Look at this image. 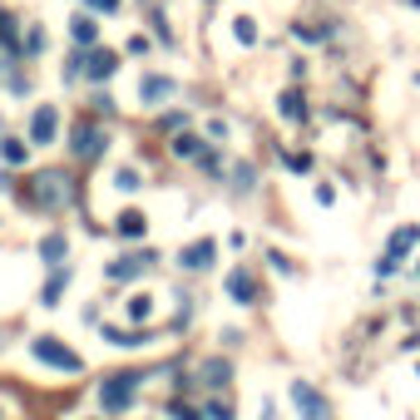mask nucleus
Here are the masks:
<instances>
[{
	"instance_id": "f257e3e1",
	"label": "nucleus",
	"mask_w": 420,
	"mask_h": 420,
	"mask_svg": "<svg viewBox=\"0 0 420 420\" xmlns=\"http://www.w3.org/2000/svg\"><path fill=\"white\" fill-rule=\"evenodd\" d=\"M139 381H143V376H134V371H124V376H109V381L99 386V405H104V410H124V405L134 400Z\"/></svg>"
},
{
	"instance_id": "f03ea898",
	"label": "nucleus",
	"mask_w": 420,
	"mask_h": 420,
	"mask_svg": "<svg viewBox=\"0 0 420 420\" xmlns=\"http://www.w3.org/2000/svg\"><path fill=\"white\" fill-rule=\"evenodd\" d=\"M30 351H35L45 366H60V371H84V361H79L70 346H60L55 336H35V341H30Z\"/></svg>"
},
{
	"instance_id": "7ed1b4c3",
	"label": "nucleus",
	"mask_w": 420,
	"mask_h": 420,
	"mask_svg": "<svg viewBox=\"0 0 420 420\" xmlns=\"http://www.w3.org/2000/svg\"><path fill=\"white\" fill-rule=\"evenodd\" d=\"M292 405L302 410V420H332V405L311 391L306 381H292Z\"/></svg>"
},
{
	"instance_id": "20e7f679",
	"label": "nucleus",
	"mask_w": 420,
	"mask_h": 420,
	"mask_svg": "<svg viewBox=\"0 0 420 420\" xmlns=\"http://www.w3.org/2000/svg\"><path fill=\"white\" fill-rule=\"evenodd\" d=\"M55 129H60V109L55 104H40L35 119H30V143H55Z\"/></svg>"
},
{
	"instance_id": "39448f33",
	"label": "nucleus",
	"mask_w": 420,
	"mask_h": 420,
	"mask_svg": "<svg viewBox=\"0 0 420 420\" xmlns=\"http://www.w3.org/2000/svg\"><path fill=\"white\" fill-rule=\"evenodd\" d=\"M114 70H119V55H114V49H94V55L84 60V75H89V79H109Z\"/></svg>"
},
{
	"instance_id": "423d86ee",
	"label": "nucleus",
	"mask_w": 420,
	"mask_h": 420,
	"mask_svg": "<svg viewBox=\"0 0 420 420\" xmlns=\"http://www.w3.org/2000/svg\"><path fill=\"white\" fill-rule=\"evenodd\" d=\"M213 257H218V242H208V238H203V242L183 247V257H178V262H183L188 272H198V267H208V262H213Z\"/></svg>"
},
{
	"instance_id": "0eeeda50",
	"label": "nucleus",
	"mask_w": 420,
	"mask_h": 420,
	"mask_svg": "<svg viewBox=\"0 0 420 420\" xmlns=\"http://www.w3.org/2000/svg\"><path fill=\"white\" fill-rule=\"evenodd\" d=\"M153 262V252H134V257H119V262H109V277L114 282H124V277H139L143 267Z\"/></svg>"
},
{
	"instance_id": "6e6552de",
	"label": "nucleus",
	"mask_w": 420,
	"mask_h": 420,
	"mask_svg": "<svg viewBox=\"0 0 420 420\" xmlns=\"http://www.w3.org/2000/svg\"><path fill=\"white\" fill-rule=\"evenodd\" d=\"M35 198H40L45 208H55V203H65V198H70V188H65V178H60V173H45V178H40V188H35Z\"/></svg>"
},
{
	"instance_id": "1a4fd4ad",
	"label": "nucleus",
	"mask_w": 420,
	"mask_h": 420,
	"mask_svg": "<svg viewBox=\"0 0 420 420\" xmlns=\"http://www.w3.org/2000/svg\"><path fill=\"white\" fill-rule=\"evenodd\" d=\"M99 143H104V134H99L94 124H79V129H75V143H70V148L79 153V159H94V153H99Z\"/></svg>"
},
{
	"instance_id": "9d476101",
	"label": "nucleus",
	"mask_w": 420,
	"mask_h": 420,
	"mask_svg": "<svg viewBox=\"0 0 420 420\" xmlns=\"http://www.w3.org/2000/svg\"><path fill=\"white\" fill-rule=\"evenodd\" d=\"M169 94H173V79H164V75L139 79V99H143V104H159V99H169Z\"/></svg>"
},
{
	"instance_id": "9b49d317",
	"label": "nucleus",
	"mask_w": 420,
	"mask_h": 420,
	"mask_svg": "<svg viewBox=\"0 0 420 420\" xmlns=\"http://www.w3.org/2000/svg\"><path fill=\"white\" fill-rule=\"evenodd\" d=\"M70 252V242H65V233H49L45 242H40V257L49 262V267H60V257Z\"/></svg>"
},
{
	"instance_id": "f8f14e48",
	"label": "nucleus",
	"mask_w": 420,
	"mask_h": 420,
	"mask_svg": "<svg viewBox=\"0 0 420 420\" xmlns=\"http://www.w3.org/2000/svg\"><path fill=\"white\" fill-rule=\"evenodd\" d=\"M228 292H233V297H238V302H252V297H257V287H252V277H247V272H242V267H238V272H233V277H228Z\"/></svg>"
},
{
	"instance_id": "ddd939ff",
	"label": "nucleus",
	"mask_w": 420,
	"mask_h": 420,
	"mask_svg": "<svg viewBox=\"0 0 420 420\" xmlns=\"http://www.w3.org/2000/svg\"><path fill=\"white\" fill-rule=\"evenodd\" d=\"M143 228H148V218L139 213V208H129V213L119 218V233H124V238H143Z\"/></svg>"
},
{
	"instance_id": "4468645a",
	"label": "nucleus",
	"mask_w": 420,
	"mask_h": 420,
	"mask_svg": "<svg viewBox=\"0 0 420 420\" xmlns=\"http://www.w3.org/2000/svg\"><path fill=\"white\" fill-rule=\"evenodd\" d=\"M65 282H70V267H65V272L55 267V277L45 282V306H55V302H60V292H65Z\"/></svg>"
},
{
	"instance_id": "2eb2a0df",
	"label": "nucleus",
	"mask_w": 420,
	"mask_h": 420,
	"mask_svg": "<svg viewBox=\"0 0 420 420\" xmlns=\"http://www.w3.org/2000/svg\"><path fill=\"white\" fill-rule=\"evenodd\" d=\"M70 30H75V40H79V45H94V35H99V25H94L89 15H79V20H70Z\"/></svg>"
},
{
	"instance_id": "dca6fc26",
	"label": "nucleus",
	"mask_w": 420,
	"mask_h": 420,
	"mask_svg": "<svg viewBox=\"0 0 420 420\" xmlns=\"http://www.w3.org/2000/svg\"><path fill=\"white\" fill-rule=\"evenodd\" d=\"M203 376H208V386H223V381H228V366H223V361H208Z\"/></svg>"
},
{
	"instance_id": "f3484780",
	"label": "nucleus",
	"mask_w": 420,
	"mask_h": 420,
	"mask_svg": "<svg viewBox=\"0 0 420 420\" xmlns=\"http://www.w3.org/2000/svg\"><path fill=\"white\" fill-rule=\"evenodd\" d=\"M148 311H153V302H148V297H129V317H134V322H143Z\"/></svg>"
},
{
	"instance_id": "a211bd4d",
	"label": "nucleus",
	"mask_w": 420,
	"mask_h": 420,
	"mask_svg": "<svg viewBox=\"0 0 420 420\" xmlns=\"http://www.w3.org/2000/svg\"><path fill=\"white\" fill-rule=\"evenodd\" d=\"M0 153H6V164H25V143H15V139L0 148Z\"/></svg>"
},
{
	"instance_id": "6ab92c4d",
	"label": "nucleus",
	"mask_w": 420,
	"mask_h": 420,
	"mask_svg": "<svg viewBox=\"0 0 420 420\" xmlns=\"http://www.w3.org/2000/svg\"><path fill=\"white\" fill-rule=\"evenodd\" d=\"M282 114H287V119H302V99H297V94H282Z\"/></svg>"
},
{
	"instance_id": "aec40b11",
	"label": "nucleus",
	"mask_w": 420,
	"mask_h": 420,
	"mask_svg": "<svg viewBox=\"0 0 420 420\" xmlns=\"http://www.w3.org/2000/svg\"><path fill=\"white\" fill-rule=\"evenodd\" d=\"M173 153H198V139H193V134H178V139H173Z\"/></svg>"
},
{
	"instance_id": "412c9836",
	"label": "nucleus",
	"mask_w": 420,
	"mask_h": 420,
	"mask_svg": "<svg viewBox=\"0 0 420 420\" xmlns=\"http://www.w3.org/2000/svg\"><path fill=\"white\" fill-rule=\"evenodd\" d=\"M114 183H119L124 193H134V188H139V173H134V169H119V178H114Z\"/></svg>"
},
{
	"instance_id": "4be33fe9",
	"label": "nucleus",
	"mask_w": 420,
	"mask_h": 420,
	"mask_svg": "<svg viewBox=\"0 0 420 420\" xmlns=\"http://www.w3.org/2000/svg\"><path fill=\"white\" fill-rule=\"evenodd\" d=\"M238 40H242V45H252V40H257V30H252V20H238Z\"/></svg>"
},
{
	"instance_id": "5701e85b",
	"label": "nucleus",
	"mask_w": 420,
	"mask_h": 420,
	"mask_svg": "<svg viewBox=\"0 0 420 420\" xmlns=\"http://www.w3.org/2000/svg\"><path fill=\"white\" fill-rule=\"evenodd\" d=\"M208 415H213V420H233V410H228L223 400H213V405H208Z\"/></svg>"
},
{
	"instance_id": "b1692460",
	"label": "nucleus",
	"mask_w": 420,
	"mask_h": 420,
	"mask_svg": "<svg viewBox=\"0 0 420 420\" xmlns=\"http://www.w3.org/2000/svg\"><path fill=\"white\" fill-rule=\"evenodd\" d=\"M89 6H94V10H104V15H109V10H119V0H89Z\"/></svg>"
},
{
	"instance_id": "393cba45",
	"label": "nucleus",
	"mask_w": 420,
	"mask_h": 420,
	"mask_svg": "<svg viewBox=\"0 0 420 420\" xmlns=\"http://www.w3.org/2000/svg\"><path fill=\"white\" fill-rule=\"evenodd\" d=\"M173 415H178V420H198V415H193V410H173Z\"/></svg>"
}]
</instances>
